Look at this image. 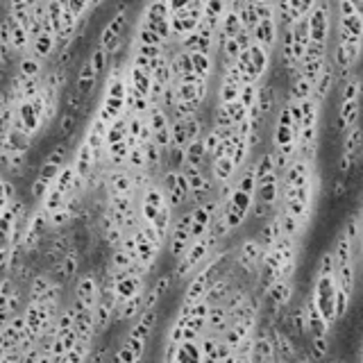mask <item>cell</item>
I'll return each mask as SVG.
<instances>
[{
    "label": "cell",
    "instance_id": "ffe728a7",
    "mask_svg": "<svg viewBox=\"0 0 363 363\" xmlns=\"http://www.w3.org/2000/svg\"><path fill=\"white\" fill-rule=\"evenodd\" d=\"M16 200H18L16 186H14V182H12V180L5 178V182H3V209H7L9 204H14Z\"/></svg>",
    "mask_w": 363,
    "mask_h": 363
},
{
    "label": "cell",
    "instance_id": "52a82bcc",
    "mask_svg": "<svg viewBox=\"0 0 363 363\" xmlns=\"http://www.w3.org/2000/svg\"><path fill=\"white\" fill-rule=\"evenodd\" d=\"M73 164H76L78 173L82 175V178H89V175L98 169L96 166V152H93V148L82 138L78 150L73 152Z\"/></svg>",
    "mask_w": 363,
    "mask_h": 363
},
{
    "label": "cell",
    "instance_id": "6da1fadb",
    "mask_svg": "<svg viewBox=\"0 0 363 363\" xmlns=\"http://www.w3.org/2000/svg\"><path fill=\"white\" fill-rule=\"evenodd\" d=\"M216 236L211 234H204L202 239H195L193 241V245L189 248V252H186L178 266H175V279H184V277H189L193 273H198L200 268L204 266L211 259L213 255V248H216Z\"/></svg>",
    "mask_w": 363,
    "mask_h": 363
},
{
    "label": "cell",
    "instance_id": "3957f363",
    "mask_svg": "<svg viewBox=\"0 0 363 363\" xmlns=\"http://www.w3.org/2000/svg\"><path fill=\"white\" fill-rule=\"evenodd\" d=\"M143 277L145 275H138L134 271L114 273V291H116V297H118V304H123V302L129 300V297H134V295L145 291V279Z\"/></svg>",
    "mask_w": 363,
    "mask_h": 363
},
{
    "label": "cell",
    "instance_id": "cb8c5ba5",
    "mask_svg": "<svg viewBox=\"0 0 363 363\" xmlns=\"http://www.w3.org/2000/svg\"><path fill=\"white\" fill-rule=\"evenodd\" d=\"M334 363H343V361H334Z\"/></svg>",
    "mask_w": 363,
    "mask_h": 363
},
{
    "label": "cell",
    "instance_id": "7402d4cb",
    "mask_svg": "<svg viewBox=\"0 0 363 363\" xmlns=\"http://www.w3.org/2000/svg\"><path fill=\"white\" fill-rule=\"evenodd\" d=\"M89 363H107V346H98L96 352H91Z\"/></svg>",
    "mask_w": 363,
    "mask_h": 363
},
{
    "label": "cell",
    "instance_id": "9c48e42d",
    "mask_svg": "<svg viewBox=\"0 0 363 363\" xmlns=\"http://www.w3.org/2000/svg\"><path fill=\"white\" fill-rule=\"evenodd\" d=\"M143 311H145V291L134 295V297H129V300L123 304H118L116 320H132V318H136V315H141Z\"/></svg>",
    "mask_w": 363,
    "mask_h": 363
},
{
    "label": "cell",
    "instance_id": "9a60e30c",
    "mask_svg": "<svg viewBox=\"0 0 363 363\" xmlns=\"http://www.w3.org/2000/svg\"><path fill=\"white\" fill-rule=\"evenodd\" d=\"M89 348H91V343L87 341H80L76 348H73L71 352H66L57 363H85L87 357H89Z\"/></svg>",
    "mask_w": 363,
    "mask_h": 363
},
{
    "label": "cell",
    "instance_id": "ba28073f",
    "mask_svg": "<svg viewBox=\"0 0 363 363\" xmlns=\"http://www.w3.org/2000/svg\"><path fill=\"white\" fill-rule=\"evenodd\" d=\"M209 169H211L209 171L211 178L216 180L218 184H227V182H232L239 175V166L227 155L225 157H218V159H211Z\"/></svg>",
    "mask_w": 363,
    "mask_h": 363
},
{
    "label": "cell",
    "instance_id": "e0dca14e",
    "mask_svg": "<svg viewBox=\"0 0 363 363\" xmlns=\"http://www.w3.org/2000/svg\"><path fill=\"white\" fill-rule=\"evenodd\" d=\"M329 355V341L327 336H311V357L315 361H325Z\"/></svg>",
    "mask_w": 363,
    "mask_h": 363
},
{
    "label": "cell",
    "instance_id": "4fadbf2b",
    "mask_svg": "<svg viewBox=\"0 0 363 363\" xmlns=\"http://www.w3.org/2000/svg\"><path fill=\"white\" fill-rule=\"evenodd\" d=\"M191 62H193V71L195 76L202 78V80H211L213 76V55L211 52H191Z\"/></svg>",
    "mask_w": 363,
    "mask_h": 363
},
{
    "label": "cell",
    "instance_id": "5bb4252c",
    "mask_svg": "<svg viewBox=\"0 0 363 363\" xmlns=\"http://www.w3.org/2000/svg\"><path fill=\"white\" fill-rule=\"evenodd\" d=\"M279 216V222H282V232H284V236H288V239H297L302 234V229L306 227L304 222L297 218V216H293L291 211H286L284 207H282V211L277 213Z\"/></svg>",
    "mask_w": 363,
    "mask_h": 363
},
{
    "label": "cell",
    "instance_id": "5b68a950",
    "mask_svg": "<svg viewBox=\"0 0 363 363\" xmlns=\"http://www.w3.org/2000/svg\"><path fill=\"white\" fill-rule=\"evenodd\" d=\"M255 198L266 202V204H271V207H275V204L282 200V175L273 173V175H268V178L259 180Z\"/></svg>",
    "mask_w": 363,
    "mask_h": 363
},
{
    "label": "cell",
    "instance_id": "2e32d148",
    "mask_svg": "<svg viewBox=\"0 0 363 363\" xmlns=\"http://www.w3.org/2000/svg\"><path fill=\"white\" fill-rule=\"evenodd\" d=\"M52 279L45 275H36L30 282V300H39L41 295H45L52 288Z\"/></svg>",
    "mask_w": 363,
    "mask_h": 363
},
{
    "label": "cell",
    "instance_id": "603a6c76",
    "mask_svg": "<svg viewBox=\"0 0 363 363\" xmlns=\"http://www.w3.org/2000/svg\"><path fill=\"white\" fill-rule=\"evenodd\" d=\"M169 3H171V9H173V12H180V9H182V7H186V5H191V3H193V0H169Z\"/></svg>",
    "mask_w": 363,
    "mask_h": 363
},
{
    "label": "cell",
    "instance_id": "7a4b0ae2",
    "mask_svg": "<svg viewBox=\"0 0 363 363\" xmlns=\"http://www.w3.org/2000/svg\"><path fill=\"white\" fill-rule=\"evenodd\" d=\"M193 218H191V211H186L184 216H180L178 220L173 222V229L169 234V248H171V255L175 262L189 252V248L193 245Z\"/></svg>",
    "mask_w": 363,
    "mask_h": 363
},
{
    "label": "cell",
    "instance_id": "8992f818",
    "mask_svg": "<svg viewBox=\"0 0 363 363\" xmlns=\"http://www.w3.org/2000/svg\"><path fill=\"white\" fill-rule=\"evenodd\" d=\"M100 78L96 76V69H93L91 59H85L80 64V71H78V78L73 82V89H76L82 98H93V91H96Z\"/></svg>",
    "mask_w": 363,
    "mask_h": 363
},
{
    "label": "cell",
    "instance_id": "d6986e66",
    "mask_svg": "<svg viewBox=\"0 0 363 363\" xmlns=\"http://www.w3.org/2000/svg\"><path fill=\"white\" fill-rule=\"evenodd\" d=\"M50 184L52 182L43 180V178H39V175H36V178L32 180V184H30V195H32L34 200H43L45 193H48V189H50Z\"/></svg>",
    "mask_w": 363,
    "mask_h": 363
},
{
    "label": "cell",
    "instance_id": "44dd1931",
    "mask_svg": "<svg viewBox=\"0 0 363 363\" xmlns=\"http://www.w3.org/2000/svg\"><path fill=\"white\" fill-rule=\"evenodd\" d=\"M159 300H162V293L157 291L155 286L148 288V291H145V311L148 309H157V302H159Z\"/></svg>",
    "mask_w": 363,
    "mask_h": 363
},
{
    "label": "cell",
    "instance_id": "8fae6325",
    "mask_svg": "<svg viewBox=\"0 0 363 363\" xmlns=\"http://www.w3.org/2000/svg\"><path fill=\"white\" fill-rule=\"evenodd\" d=\"M16 73L25 80L27 78H43V59H39L32 52H25L21 57V62H18Z\"/></svg>",
    "mask_w": 363,
    "mask_h": 363
},
{
    "label": "cell",
    "instance_id": "277c9868",
    "mask_svg": "<svg viewBox=\"0 0 363 363\" xmlns=\"http://www.w3.org/2000/svg\"><path fill=\"white\" fill-rule=\"evenodd\" d=\"M100 293H102V286L98 284V279L93 273H87L80 277V282L76 286V300L85 306V309L93 311L96 309V304L100 300Z\"/></svg>",
    "mask_w": 363,
    "mask_h": 363
},
{
    "label": "cell",
    "instance_id": "7c38bea8",
    "mask_svg": "<svg viewBox=\"0 0 363 363\" xmlns=\"http://www.w3.org/2000/svg\"><path fill=\"white\" fill-rule=\"evenodd\" d=\"M293 297V284L291 279H279V282L268 291V300L273 302V306H288Z\"/></svg>",
    "mask_w": 363,
    "mask_h": 363
},
{
    "label": "cell",
    "instance_id": "ac0fdd59",
    "mask_svg": "<svg viewBox=\"0 0 363 363\" xmlns=\"http://www.w3.org/2000/svg\"><path fill=\"white\" fill-rule=\"evenodd\" d=\"M273 211L275 207H271V204H266L262 200H257L255 198V204H252V211H250V218H255V220H271L273 218Z\"/></svg>",
    "mask_w": 363,
    "mask_h": 363
},
{
    "label": "cell",
    "instance_id": "30bf717a",
    "mask_svg": "<svg viewBox=\"0 0 363 363\" xmlns=\"http://www.w3.org/2000/svg\"><path fill=\"white\" fill-rule=\"evenodd\" d=\"M173 363H204L200 341H182Z\"/></svg>",
    "mask_w": 363,
    "mask_h": 363
}]
</instances>
